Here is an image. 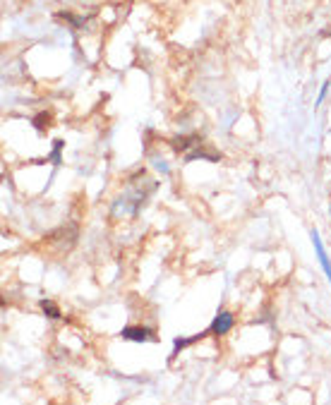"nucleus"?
Wrapping results in <instances>:
<instances>
[{
	"instance_id": "nucleus-1",
	"label": "nucleus",
	"mask_w": 331,
	"mask_h": 405,
	"mask_svg": "<svg viewBox=\"0 0 331 405\" xmlns=\"http://www.w3.org/2000/svg\"><path fill=\"white\" fill-rule=\"evenodd\" d=\"M157 189V183H152V180L144 178V183H133L130 180V189L128 194H123V197H118L113 202V207H111V216L113 218H120V216H137L139 211H142L144 202H147L149 194Z\"/></svg>"
},
{
	"instance_id": "nucleus-2",
	"label": "nucleus",
	"mask_w": 331,
	"mask_h": 405,
	"mask_svg": "<svg viewBox=\"0 0 331 405\" xmlns=\"http://www.w3.org/2000/svg\"><path fill=\"white\" fill-rule=\"evenodd\" d=\"M233 326H236V316H233V312H226V310H221L216 316H214V321H212V326H209V334L212 336H226V334H231L233 331Z\"/></svg>"
},
{
	"instance_id": "nucleus-3",
	"label": "nucleus",
	"mask_w": 331,
	"mask_h": 405,
	"mask_svg": "<svg viewBox=\"0 0 331 405\" xmlns=\"http://www.w3.org/2000/svg\"><path fill=\"white\" fill-rule=\"evenodd\" d=\"M120 338L133 340V343H149V340H154V331L147 326H125L120 331Z\"/></svg>"
},
{
	"instance_id": "nucleus-4",
	"label": "nucleus",
	"mask_w": 331,
	"mask_h": 405,
	"mask_svg": "<svg viewBox=\"0 0 331 405\" xmlns=\"http://www.w3.org/2000/svg\"><path fill=\"white\" fill-rule=\"evenodd\" d=\"M312 245H315V252H317V259H319V264H322L324 273H327V281H329V286H331V259H329L327 250H324V245H322V238H319V233H317V231H312Z\"/></svg>"
},
{
	"instance_id": "nucleus-5",
	"label": "nucleus",
	"mask_w": 331,
	"mask_h": 405,
	"mask_svg": "<svg viewBox=\"0 0 331 405\" xmlns=\"http://www.w3.org/2000/svg\"><path fill=\"white\" fill-rule=\"evenodd\" d=\"M38 305H41V312L48 316V319H60V316H62L60 307H58L56 302H51V300H41V302H38Z\"/></svg>"
},
{
	"instance_id": "nucleus-6",
	"label": "nucleus",
	"mask_w": 331,
	"mask_h": 405,
	"mask_svg": "<svg viewBox=\"0 0 331 405\" xmlns=\"http://www.w3.org/2000/svg\"><path fill=\"white\" fill-rule=\"evenodd\" d=\"M197 141H199L197 135H192V137H180V139H173V149H175V151H185V149H190V146H199Z\"/></svg>"
},
{
	"instance_id": "nucleus-7",
	"label": "nucleus",
	"mask_w": 331,
	"mask_h": 405,
	"mask_svg": "<svg viewBox=\"0 0 331 405\" xmlns=\"http://www.w3.org/2000/svg\"><path fill=\"white\" fill-rule=\"evenodd\" d=\"M202 336H204V334H199V336H192V338H175V340H173V353H170V358H175V355H178L180 350H183V348H187V345H192L194 340H199V338H202Z\"/></svg>"
},
{
	"instance_id": "nucleus-8",
	"label": "nucleus",
	"mask_w": 331,
	"mask_h": 405,
	"mask_svg": "<svg viewBox=\"0 0 331 405\" xmlns=\"http://www.w3.org/2000/svg\"><path fill=\"white\" fill-rule=\"evenodd\" d=\"M62 146H65V141H62V139H56V141H53V151H51V156H48V159L53 161V165H60V163H62V156H60Z\"/></svg>"
},
{
	"instance_id": "nucleus-9",
	"label": "nucleus",
	"mask_w": 331,
	"mask_h": 405,
	"mask_svg": "<svg viewBox=\"0 0 331 405\" xmlns=\"http://www.w3.org/2000/svg\"><path fill=\"white\" fill-rule=\"evenodd\" d=\"M197 159L218 161V156H216V154H207V151H202V149H194L192 154H187V156H185V163H190V161H197Z\"/></svg>"
},
{
	"instance_id": "nucleus-10",
	"label": "nucleus",
	"mask_w": 331,
	"mask_h": 405,
	"mask_svg": "<svg viewBox=\"0 0 331 405\" xmlns=\"http://www.w3.org/2000/svg\"><path fill=\"white\" fill-rule=\"evenodd\" d=\"M152 163H154V168H157V170H161L163 175H168V173H170L168 163H166L163 159H159V156H152Z\"/></svg>"
},
{
	"instance_id": "nucleus-11",
	"label": "nucleus",
	"mask_w": 331,
	"mask_h": 405,
	"mask_svg": "<svg viewBox=\"0 0 331 405\" xmlns=\"http://www.w3.org/2000/svg\"><path fill=\"white\" fill-rule=\"evenodd\" d=\"M329 86H331V82H324V84H322V89H319V96H317V101H315V106H322V101L327 99V94H329Z\"/></svg>"
}]
</instances>
